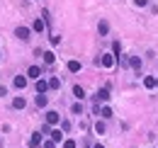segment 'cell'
Returning <instances> with one entry per match:
<instances>
[{
	"instance_id": "13",
	"label": "cell",
	"mask_w": 158,
	"mask_h": 148,
	"mask_svg": "<svg viewBox=\"0 0 158 148\" xmlns=\"http://www.w3.org/2000/svg\"><path fill=\"white\" fill-rule=\"evenodd\" d=\"M24 85H27V75H17V78H15V88H24Z\"/></svg>"
},
{
	"instance_id": "25",
	"label": "cell",
	"mask_w": 158,
	"mask_h": 148,
	"mask_svg": "<svg viewBox=\"0 0 158 148\" xmlns=\"http://www.w3.org/2000/svg\"><path fill=\"white\" fill-rule=\"evenodd\" d=\"M44 148H56V143L54 141H44Z\"/></svg>"
},
{
	"instance_id": "20",
	"label": "cell",
	"mask_w": 158,
	"mask_h": 148,
	"mask_svg": "<svg viewBox=\"0 0 158 148\" xmlns=\"http://www.w3.org/2000/svg\"><path fill=\"white\" fill-rule=\"evenodd\" d=\"M37 107H46V95H37Z\"/></svg>"
},
{
	"instance_id": "18",
	"label": "cell",
	"mask_w": 158,
	"mask_h": 148,
	"mask_svg": "<svg viewBox=\"0 0 158 148\" xmlns=\"http://www.w3.org/2000/svg\"><path fill=\"white\" fill-rule=\"evenodd\" d=\"M41 56H44V63H49V66H51V63L56 61V56L51 54V51H46V54H41Z\"/></svg>"
},
{
	"instance_id": "22",
	"label": "cell",
	"mask_w": 158,
	"mask_h": 148,
	"mask_svg": "<svg viewBox=\"0 0 158 148\" xmlns=\"http://www.w3.org/2000/svg\"><path fill=\"white\" fill-rule=\"evenodd\" d=\"M95 131H98V134H105V121H98V124H95Z\"/></svg>"
},
{
	"instance_id": "10",
	"label": "cell",
	"mask_w": 158,
	"mask_h": 148,
	"mask_svg": "<svg viewBox=\"0 0 158 148\" xmlns=\"http://www.w3.org/2000/svg\"><path fill=\"white\" fill-rule=\"evenodd\" d=\"M49 136H51V141H54V143L63 141V131H59V129H51V134H49Z\"/></svg>"
},
{
	"instance_id": "1",
	"label": "cell",
	"mask_w": 158,
	"mask_h": 148,
	"mask_svg": "<svg viewBox=\"0 0 158 148\" xmlns=\"http://www.w3.org/2000/svg\"><path fill=\"white\" fill-rule=\"evenodd\" d=\"M15 37L17 39H29L32 37V29H29V27H17V29H15Z\"/></svg>"
},
{
	"instance_id": "16",
	"label": "cell",
	"mask_w": 158,
	"mask_h": 148,
	"mask_svg": "<svg viewBox=\"0 0 158 148\" xmlns=\"http://www.w3.org/2000/svg\"><path fill=\"white\" fill-rule=\"evenodd\" d=\"M143 85H146L148 90H153V88H156V78H151V75H148V78H143Z\"/></svg>"
},
{
	"instance_id": "24",
	"label": "cell",
	"mask_w": 158,
	"mask_h": 148,
	"mask_svg": "<svg viewBox=\"0 0 158 148\" xmlns=\"http://www.w3.org/2000/svg\"><path fill=\"white\" fill-rule=\"evenodd\" d=\"M80 112H83V105H80V102H78V105H73V114H80Z\"/></svg>"
},
{
	"instance_id": "15",
	"label": "cell",
	"mask_w": 158,
	"mask_h": 148,
	"mask_svg": "<svg viewBox=\"0 0 158 148\" xmlns=\"http://www.w3.org/2000/svg\"><path fill=\"white\" fill-rule=\"evenodd\" d=\"M100 114H102L105 119H110V117H112L114 112H112V107H107V105H105V107H100Z\"/></svg>"
},
{
	"instance_id": "21",
	"label": "cell",
	"mask_w": 158,
	"mask_h": 148,
	"mask_svg": "<svg viewBox=\"0 0 158 148\" xmlns=\"http://www.w3.org/2000/svg\"><path fill=\"white\" fill-rule=\"evenodd\" d=\"M63 148H76V141H73V138H66V141H63Z\"/></svg>"
},
{
	"instance_id": "12",
	"label": "cell",
	"mask_w": 158,
	"mask_h": 148,
	"mask_svg": "<svg viewBox=\"0 0 158 148\" xmlns=\"http://www.w3.org/2000/svg\"><path fill=\"white\" fill-rule=\"evenodd\" d=\"M129 66H131L134 71H139V68H141V58H139V56H131V58H129Z\"/></svg>"
},
{
	"instance_id": "2",
	"label": "cell",
	"mask_w": 158,
	"mask_h": 148,
	"mask_svg": "<svg viewBox=\"0 0 158 148\" xmlns=\"http://www.w3.org/2000/svg\"><path fill=\"white\" fill-rule=\"evenodd\" d=\"M39 75H41V68H39V66H29V68H27V78L39 80Z\"/></svg>"
},
{
	"instance_id": "14",
	"label": "cell",
	"mask_w": 158,
	"mask_h": 148,
	"mask_svg": "<svg viewBox=\"0 0 158 148\" xmlns=\"http://www.w3.org/2000/svg\"><path fill=\"white\" fill-rule=\"evenodd\" d=\"M73 95H76L78 100H85V90H83L80 85H73Z\"/></svg>"
},
{
	"instance_id": "26",
	"label": "cell",
	"mask_w": 158,
	"mask_h": 148,
	"mask_svg": "<svg viewBox=\"0 0 158 148\" xmlns=\"http://www.w3.org/2000/svg\"><path fill=\"white\" fill-rule=\"evenodd\" d=\"M134 2H136L139 7H143V5H148V0H134Z\"/></svg>"
},
{
	"instance_id": "8",
	"label": "cell",
	"mask_w": 158,
	"mask_h": 148,
	"mask_svg": "<svg viewBox=\"0 0 158 148\" xmlns=\"http://www.w3.org/2000/svg\"><path fill=\"white\" fill-rule=\"evenodd\" d=\"M98 32L102 34V37H105V34L110 32V22H107V19H100V24H98Z\"/></svg>"
},
{
	"instance_id": "30",
	"label": "cell",
	"mask_w": 158,
	"mask_h": 148,
	"mask_svg": "<svg viewBox=\"0 0 158 148\" xmlns=\"http://www.w3.org/2000/svg\"><path fill=\"white\" fill-rule=\"evenodd\" d=\"M85 148H88V146H85Z\"/></svg>"
},
{
	"instance_id": "28",
	"label": "cell",
	"mask_w": 158,
	"mask_h": 148,
	"mask_svg": "<svg viewBox=\"0 0 158 148\" xmlns=\"http://www.w3.org/2000/svg\"><path fill=\"white\" fill-rule=\"evenodd\" d=\"M156 88H158V80H156Z\"/></svg>"
},
{
	"instance_id": "3",
	"label": "cell",
	"mask_w": 158,
	"mask_h": 148,
	"mask_svg": "<svg viewBox=\"0 0 158 148\" xmlns=\"http://www.w3.org/2000/svg\"><path fill=\"white\" fill-rule=\"evenodd\" d=\"M59 121H61L59 112H46V124H49V126H54V124H59Z\"/></svg>"
},
{
	"instance_id": "6",
	"label": "cell",
	"mask_w": 158,
	"mask_h": 148,
	"mask_svg": "<svg viewBox=\"0 0 158 148\" xmlns=\"http://www.w3.org/2000/svg\"><path fill=\"white\" fill-rule=\"evenodd\" d=\"M95 100H98V102H107V100H110V88H102V90L95 95Z\"/></svg>"
},
{
	"instance_id": "7",
	"label": "cell",
	"mask_w": 158,
	"mask_h": 148,
	"mask_svg": "<svg viewBox=\"0 0 158 148\" xmlns=\"http://www.w3.org/2000/svg\"><path fill=\"white\" fill-rule=\"evenodd\" d=\"M41 146V134H32L29 138V148H39Z\"/></svg>"
},
{
	"instance_id": "27",
	"label": "cell",
	"mask_w": 158,
	"mask_h": 148,
	"mask_svg": "<svg viewBox=\"0 0 158 148\" xmlns=\"http://www.w3.org/2000/svg\"><path fill=\"white\" fill-rule=\"evenodd\" d=\"M95 148H105V146H100V143H98V146H95Z\"/></svg>"
},
{
	"instance_id": "17",
	"label": "cell",
	"mask_w": 158,
	"mask_h": 148,
	"mask_svg": "<svg viewBox=\"0 0 158 148\" xmlns=\"http://www.w3.org/2000/svg\"><path fill=\"white\" fill-rule=\"evenodd\" d=\"M68 71H71V73H78V71H80V63H78V61H68Z\"/></svg>"
},
{
	"instance_id": "5",
	"label": "cell",
	"mask_w": 158,
	"mask_h": 148,
	"mask_svg": "<svg viewBox=\"0 0 158 148\" xmlns=\"http://www.w3.org/2000/svg\"><path fill=\"white\" fill-rule=\"evenodd\" d=\"M12 107H15V109H24V107H27V100H24L22 95H17V97L12 100Z\"/></svg>"
},
{
	"instance_id": "11",
	"label": "cell",
	"mask_w": 158,
	"mask_h": 148,
	"mask_svg": "<svg viewBox=\"0 0 158 148\" xmlns=\"http://www.w3.org/2000/svg\"><path fill=\"white\" fill-rule=\"evenodd\" d=\"M46 90H49V83H46V80H37V92L44 95Z\"/></svg>"
},
{
	"instance_id": "4",
	"label": "cell",
	"mask_w": 158,
	"mask_h": 148,
	"mask_svg": "<svg viewBox=\"0 0 158 148\" xmlns=\"http://www.w3.org/2000/svg\"><path fill=\"white\" fill-rule=\"evenodd\" d=\"M100 63H102L105 68H112V66H114V56H112V54H105L102 58H100Z\"/></svg>"
},
{
	"instance_id": "9",
	"label": "cell",
	"mask_w": 158,
	"mask_h": 148,
	"mask_svg": "<svg viewBox=\"0 0 158 148\" xmlns=\"http://www.w3.org/2000/svg\"><path fill=\"white\" fill-rule=\"evenodd\" d=\"M44 27H46V22L44 19H34V24H32V32H44Z\"/></svg>"
},
{
	"instance_id": "23",
	"label": "cell",
	"mask_w": 158,
	"mask_h": 148,
	"mask_svg": "<svg viewBox=\"0 0 158 148\" xmlns=\"http://www.w3.org/2000/svg\"><path fill=\"white\" fill-rule=\"evenodd\" d=\"M61 131H71V121H61Z\"/></svg>"
},
{
	"instance_id": "19",
	"label": "cell",
	"mask_w": 158,
	"mask_h": 148,
	"mask_svg": "<svg viewBox=\"0 0 158 148\" xmlns=\"http://www.w3.org/2000/svg\"><path fill=\"white\" fill-rule=\"evenodd\" d=\"M59 85H61L59 78H51V80H49V90H59Z\"/></svg>"
},
{
	"instance_id": "29",
	"label": "cell",
	"mask_w": 158,
	"mask_h": 148,
	"mask_svg": "<svg viewBox=\"0 0 158 148\" xmlns=\"http://www.w3.org/2000/svg\"><path fill=\"white\" fill-rule=\"evenodd\" d=\"M0 58H2V56H0Z\"/></svg>"
}]
</instances>
